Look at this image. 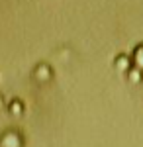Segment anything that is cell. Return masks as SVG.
Segmentation results:
<instances>
[{
	"mask_svg": "<svg viewBox=\"0 0 143 147\" xmlns=\"http://www.w3.org/2000/svg\"><path fill=\"white\" fill-rule=\"evenodd\" d=\"M33 77L39 80V82H47V80L53 77V69L49 67L47 63H39L37 67L33 69Z\"/></svg>",
	"mask_w": 143,
	"mask_h": 147,
	"instance_id": "obj_1",
	"label": "cell"
},
{
	"mask_svg": "<svg viewBox=\"0 0 143 147\" xmlns=\"http://www.w3.org/2000/svg\"><path fill=\"white\" fill-rule=\"evenodd\" d=\"M0 147H22V137L16 131H8L0 137Z\"/></svg>",
	"mask_w": 143,
	"mask_h": 147,
	"instance_id": "obj_2",
	"label": "cell"
},
{
	"mask_svg": "<svg viewBox=\"0 0 143 147\" xmlns=\"http://www.w3.org/2000/svg\"><path fill=\"white\" fill-rule=\"evenodd\" d=\"M114 65H116V69H118V71L127 73V71L132 69V57L125 55V53H120V55L114 59Z\"/></svg>",
	"mask_w": 143,
	"mask_h": 147,
	"instance_id": "obj_3",
	"label": "cell"
},
{
	"mask_svg": "<svg viewBox=\"0 0 143 147\" xmlns=\"http://www.w3.org/2000/svg\"><path fill=\"white\" fill-rule=\"evenodd\" d=\"M130 57H132V65H133V67H137V69H141V71H143V43L135 47L133 53Z\"/></svg>",
	"mask_w": 143,
	"mask_h": 147,
	"instance_id": "obj_4",
	"label": "cell"
},
{
	"mask_svg": "<svg viewBox=\"0 0 143 147\" xmlns=\"http://www.w3.org/2000/svg\"><path fill=\"white\" fill-rule=\"evenodd\" d=\"M125 77H127V80H132L133 84H139V82L143 80V71L132 65V69H130V71L125 73Z\"/></svg>",
	"mask_w": 143,
	"mask_h": 147,
	"instance_id": "obj_5",
	"label": "cell"
},
{
	"mask_svg": "<svg viewBox=\"0 0 143 147\" xmlns=\"http://www.w3.org/2000/svg\"><path fill=\"white\" fill-rule=\"evenodd\" d=\"M8 112H10L12 116H22L24 114V104L20 100H12L10 104H8Z\"/></svg>",
	"mask_w": 143,
	"mask_h": 147,
	"instance_id": "obj_6",
	"label": "cell"
},
{
	"mask_svg": "<svg viewBox=\"0 0 143 147\" xmlns=\"http://www.w3.org/2000/svg\"><path fill=\"white\" fill-rule=\"evenodd\" d=\"M4 104H6V102H4V96L0 94V110H4Z\"/></svg>",
	"mask_w": 143,
	"mask_h": 147,
	"instance_id": "obj_7",
	"label": "cell"
}]
</instances>
